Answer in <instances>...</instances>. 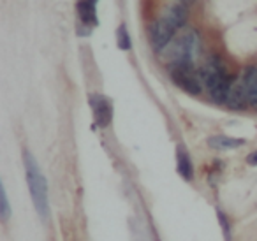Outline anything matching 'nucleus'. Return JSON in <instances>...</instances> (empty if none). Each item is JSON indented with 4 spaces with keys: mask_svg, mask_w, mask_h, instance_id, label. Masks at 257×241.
<instances>
[{
    "mask_svg": "<svg viewBox=\"0 0 257 241\" xmlns=\"http://www.w3.org/2000/svg\"><path fill=\"white\" fill-rule=\"evenodd\" d=\"M23 164H25V176L29 183V190L32 195L36 211L41 218L46 220L50 216V202H48V183L44 174L41 173L34 155L29 150H23Z\"/></svg>",
    "mask_w": 257,
    "mask_h": 241,
    "instance_id": "nucleus-1",
    "label": "nucleus"
},
{
    "mask_svg": "<svg viewBox=\"0 0 257 241\" xmlns=\"http://www.w3.org/2000/svg\"><path fill=\"white\" fill-rule=\"evenodd\" d=\"M201 81L208 88L211 99L218 104L227 102L229 92H231V86L234 83V79L225 72L224 64L220 62V58L213 57L204 64V67L199 72Z\"/></svg>",
    "mask_w": 257,
    "mask_h": 241,
    "instance_id": "nucleus-2",
    "label": "nucleus"
},
{
    "mask_svg": "<svg viewBox=\"0 0 257 241\" xmlns=\"http://www.w3.org/2000/svg\"><path fill=\"white\" fill-rule=\"evenodd\" d=\"M197 53H199V36L196 30H183L169 44L171 64H192Z\"/></svg>",
    "mask_w": 257,
    "mask_h": 241,
    "instance_id": "nucleus-3",
    "label": "nucleus"
},
{
    "mask_svg": "<svg viewBox=\"0 0 257 241\" xmlns=\"http://www.w3.org/2000/svg\"><path fill=\"white\" fill-rule=\"evenodd\" d=\"M169 72H171V79L175 81L176 86L192 93V95H199L201 93L203 81H201V76L194 71L192 64H171L169 65Z\"/></svg>",
    "mask_w": 257,
    "mask_h": 241,
    "instance_id": "nucleus-4",
    "label": "nucleus"
},
{
    "mask_svg": "<svg viewBox=\"0 0 257 241\" xmlns=\"http://www.w3.org/2000/svg\"><path fill=\"white\" fill-rule=\"evenodd\" d=\"M175 34H176L175 30L168 23L162 22L161 18L157 22L150 23V27H148V37H150V44L155 51H162L166 46H169Z\"/></svg>",
    "mask_w": 257,
    "mask_h": 241,
    "instance_id": "nucleus-5",
    "label": "nucleus"
},
{
    "mask_svg": "<svg viewBox=\"0 0 257 241\" xmlns=\"http://www.w3.org/2000/svg\"><path fill=\"white\" fill-rule=\"evenodd\" d=\"M90 106L93 111L95 125L100 129H106L113 120V107H111L109 99L100 95V93H93V95H90Z\"/></svg>",
    "mask_w": 257,
    "mask_h": 241,
    "instance_id": "nucleus-6",
    "label": "nucleus"
},
{
    "mask_svg": "<svg viewBox=\"0 0 257 241\" xmlns=\"http://www.w3.org/2000/svg\"><path fill=\"white\" fill-rule=\"evenodd\" d=\"M164 23H168L175 32H178L180 29H183V25L187 23V18H189V11H187V6L182 4H173L164 8L162 15L159 16Z\"/></svg>",
    "mask_w": 257,
    "mask_h": 241,
    "instance_id": "nucleus-7",
    "label": "nucleus"
},
{
    "mask_svg": "<svg viewBox=\"0 0 257 241\" xmlns=\"http://www.w3.org/2000/svg\"><path fill=\"white\" fill-rule=\"evenodd\" d=\"M241 85L243 92H245L246 102L248 104H257V67L250 65L243 71L241 76Z\"/></svg>",
    "mask_w": 257,
    "mask_h": 241,
    "instance_id": "nucleus-8",
    "label": "nucleus"
},
{
    "mask_svg": "<svg viewBox=\"0 0 257 241\" xmlns=\"http://www.w3.org/2000/svg\"><path fill=\"white\" fill-rule=\"evenodd\" d=\"M176 169H178V174L183 178V180H192L194 176V167L192 162H190L189 153L185 152L183 146H178L176 148Z\"/></svg>",
    "mask_w": 257,
    "mask_h": 241,
    "instance_id": "nucleus-9",
    "label": "nucleus"
},
{
    "mask_svg": "<svg viewBox=\"0 0 257 241\" xmlns=\"http://www.w3.org/2000/svg\"><path fill=\"white\" fill-rule=\"evenodd\" d=\"M208 145L215 150H234L245 145V139L229 138V136H211V138L208 139Z\"/></svg>",
    "mask_w": 257,
    "mask_h": 241,
    "instance_id": "nucleus-10",
    "label": "nucleus"
},
{
    "mask_svg": "<svg viewBox=\"0 0 257 241\" xmlns=\"http://www.w3.org/2000/svg\"><path fill=\"white\" fill-rule=\"evenodd\" d=\"M76 9H78L79 22H81L83 25L95 27L97 23H99V20H97L95 6H92V4H85V2H78V6H76Z\"/></svg>",
    "mask_w": 257,
    "mask_h": 241,
    "instance_id": "nucleus-11",
    "label": "nucleus"
},
{
    "mask_svg": "<svg viewBox=\"0 0 257 241\" xmlns=\"http://www.w3.org/2000/svg\"><path fill=\"white\" fill-rule=\"evenodd\" d=\"M116 44L120 50H131V37H128V32H127V27L125 25H120L116 30Z\"/></svg>",
    "mask_w": 257,
    "mask_h": 241,
    "instance_id": "nucleus-12",
    "label": "nucleus"
},
{
    "mask_svg": "<svg viewBox=\"0 0 257 241\" xmlns=\"http://www.w3.org/2000/svg\"><path fill=\"white\" fill-rule=\"evenodd\" d=\"M0 204H2V218L8 220L9 215H11V208H9L8 194H6V188L4 187H2V201H0Z\"/></svg>",
    "mask_w": 257,
    "mask_h": 241,
    "instance_id": "nucleus-13",
    "label": "nucleus"
},
{
    "mask_svg": "<svg viewBox=\"0 0 257 241\" xmlns=\"http://www.w3.org/2000/svg\"><path fill=\"white\" fill-rule=\"evenodd\" d=\"M246 164H248V166H257V150L246 155Z\"/></svg>",
    "mask_w": 257,
    "mask_h": 241,
    "instance_id": "nucleus-14",
    "label": "nucleus"
},
{
    "mask_svg": "<svg viewBox=\"0 0 257 241\" xmlns=\"http://www.w3.org/2000/svg\"><path fill=\"white\" fill-rule=\"evenodd\" d=\"M178 4H182V6H190V4H194L196 0H176Z\"/></svg>",
    "mask_w": 257,
    "mask_h": 241,
    "instance_id": "nucleus-15",
    "label": "nucleus"
},
{
    "mask_svg": "<svg viewBox=\"0 0 257 241\" xmlns=\"http://www.w3.org/2000/svg\"><path fill=\"white\" fill-rule=\"evenodd\" d=\"M78 2H85V4H92V6H95L99 0H78Z\"/></svg>",
    "mask_w": 257,
    "mask_h": 241,
    "instance_id": "nucleus-16",
    "label": "nucleus"
}]
</instances>
